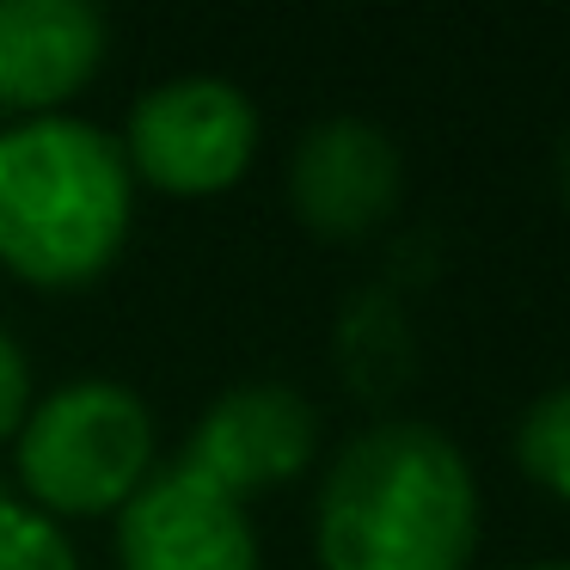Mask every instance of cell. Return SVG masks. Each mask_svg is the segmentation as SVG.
<instances>
[{
	"label": "cell",
	"mask_w": 570,
	"mask_h": 570,
	"mask_svg": "<svg viewBox=\"0 0 570 570\" xmlns=\"http://www.w3.org/2000/svg\"><path fill=\"white\" fill-rule=\"evenodd\" d=\"M313 540L325 570H466L479 484L435 423L386 417L337 448Z\"/></svg>",
	"instance_id": "cell-1"
},
{
	"label": "cell",
	"mask_w": 570,
	"mask_h": 570,
	"mask_svg": "<svg viewBox=\"0 0 570 570\" xmlns=\"http://www.w3.org/2000/svg\"><path fill=\"white\" fill-rule=\"evenodd\" d=\"M129 160L87 117H26L0 136V264L68 288L99 276L129 234Z\"/></svg>",
	"instance_id": "cell-2"
},
{
	"label": "cell",
	"mask_w": 570,
	"mask_h": 570,
	"mask_svg": "<svg viewBox=\"0 0 570 570\" xmlns=\"http://www.w3.org/2000/svg\"><path fill=\"white\" fill-rule=\"evenodd\" d=\"M154 472V417L124 381H68L19 423V479L43 515L124 509Z\"/></svg>",
	"instance_id": "cell-3"
},
{
	"label": "cell",
	"mask_w": 570,
	"mask_h": 570,
	"mask_svg": "<svg viewBox=\"0 0 570 570\" xmlns=\"http://www.w3.org/2000/svg\"><path fill=\"white\" fill-rule=\"evenodd\" d=\"M252 148H258V111L246 92L215 75H185L136 99L124 160L173 197H209L246 173Z\"/></svg>",
	"instance_id": "cell-4"
},
{
	"label": "cell",
	"mask_w": 570,
	"mask_h": 570,
	"mask_svg": "<svg viewBox=\"0 0 570 570\" xmlns=\"http://www.w3.org/2000/svg\"><path fill=\"white\" fill-rule=\"evenodd\" d=\"M124 570H258V533L239 497L215 491L190 466H160L117 509Z\"/></svg>",
	"instance_id": "cell-5"
},
{
	"label": "cell",
	"mask_w": 570,
	"mask_h": 570,
	"mask_svg": "<svg viewBox=\"0 0 570 570\" xmlns=\"http://www.w3.org/2000/svg\"><path fill=\"white\" fill-rule=\"evenodd\" d=\"M320 442V417L288 381H239L197 417L178 466L209 479L215 491L239 497L271 491V484L295 479L313 460Z\"/></svg>",
	"instance_id": "cell-6"
},
{
	"label": "cell",
	"mask_w": 570,
	"mask_h": 570,
	"mask_svg": "<svg viewBox=\"0 0 570 570\" xmlns=\"http://www.w3.org/2000/svg\"><path fill=\"white\" fill-rule=\"evenodd\" d=\"M288 203L325 239H356L399 203V148L368 117H325L295 141Z\"/></svg>",
	"instance_id": "cell-7"
},
{
	"label": "cell",
	"mask_w": 570,
	"mask_h": 570,
	"mask_svg": "<svg viewBox=\"0 0 570 570\" xmlns=\"http://www.w3.org/2000/svg\"><path fill=\"white\" fill-rule=\"evenodd\" d=\"M105 19L87 0H0V105L50 117L92 80Z\"/></svg>",
	"instance_id": "cell-8"
},
{
	"label": "cell",
	"mask_w": 570,
	"mask_h": 570,
	"mask_svg": "<svg viewBox=\"0 0 570 570\" xmlns=\"http://www.w3.org/2000/svg\"><path fill=\"white\" fill-rule=\"evenodd\" d=\"M337 350H344V368L356 386H368V399H381V386H393L411 362L405 344V313L386 295H362L344 307V332H337Z\"/></svg>",
	"instance_id": "cell-9"
},
{
	"label": "cell",
	"mask_w": 570,
	"mask_h": 570,
	"mask_svg": "<svg viewBox=\"0 0 570 570\" xmlns=\"http://www.w3.org/2000/svg\"><path fill=\"white\" fill-rule=\"evenodd\" d=\"M515 454H521V466H528L533 484H546L552 497L570 503V381L552 386V393H540L521 411Z\"/></svg>",
	"instance_id": "cell-10"
},
{
	"label": "cell",
	"mask_w": 570,
	"mask_h": 570,
	"mask_svg": "<svg viewBox=\"0 0 570 570\" xmlns=\"http://www.w3.org/2000/svg\"><path fill=\"white\" fill-rule=\"evenodd\" d=\"M0 570H80L68 533L38 503L0 497Z\"/></svg>",
	"instance_id": "cell-11"
},
{
	"label": "cell",
	"mask_w": 570,
	"mask_h": 570,
	"mask_svg": "<svg viewBox=\"0 0 570 570\" xmlns=\"http://www.w3.org/2000/svg\"><path fill=\"white\" fill-rule=\"evenodd\" d=\"M26 411H31V362H26V350L13 344V332L0 325V442L19 435Z\"/></svg>",
	"instance_id": "cell-12"
},
{
	"label": "cell",
	"mask_w": 570,
	"mask_h": 570,
	"mask_svg": "<svg viewBox=\"0 0 570 570\" xmlns=\"http://www.w3.org/2000/svg\"><path fill=\"white\" fill-rule=\"evenodd\" d=\"M552 173H558V190H564V197H570V136H564V148H558Z\"/></svg>",
	"instance_id": "cell-13"
},
{
	"label": "cell",
	"mask_w": 570,
	"mask_h": 570,
	"mask_svg": "<svg viewBox=\"0 0 570 570\" xmlns=\"http://www.w3.org/2000/svg\"><path fill=\"white\" fill-rule=\"evenodd\" d=\"M521 570H570V564H521Z\"/></svg>",
	"instance_id": "cell-14"
},
{
	"label": "cell",
	"mask_w": 570,
	"mask_h": 570,
	"mask_svg": "<svg viewBox=\"0 0 570 570\" xmlns=\"http://www.w3.org/2000/svg\"><path fill=\"white\" fill-rule=\"evenodd\" d=\"M0 497H7V491H0Z\"/></svg>",
	"instance_id": "cell-15"
}]
</instances>
